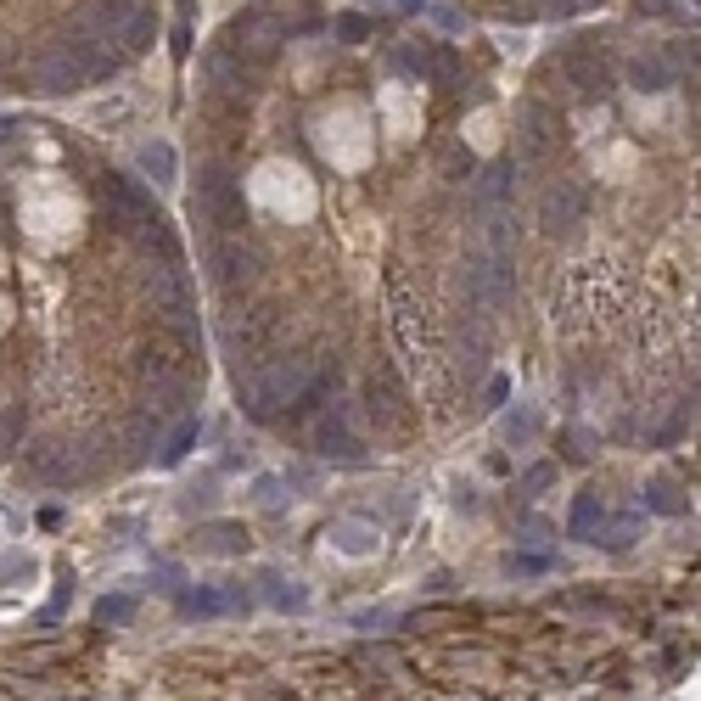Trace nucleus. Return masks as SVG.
<instances>
[{"label": "nucleus", "instance_id": "nucleus-4", "mask_svg": "<svg viewBox=\"0 0 701 701\" xmlns=\"http://www.w3.org/2000/svg\"><path fill=\"white\" fill-rule=\"evenodd\" d=\"M141 169L158 180V186H174V146L169 141H146L141 146Z\"/></svg>", "mask_w": 701, "mask_h": 701}, {"label": "nucleus", "instance_id": "nucleus-3", "mask_svg": "<svg viewBox=\"0 0 701 701\" xmlns=\"http://www.w3.org/2000/svg\"><path fill=\"white\" fill-rule=\"evenodd\" d=\"M601 522H606V500H601V494H578L567 533H573V539H589V533H601Z\"/></svg>", "mask_w": 701, "mask_h": 701}, {"label": "nucleus", "instance_id": "nucleus-8", "mask_svg": "<svg viewBox=\"0 0 701 701\" xmlns=\"http://www.w3.org/2000/svg\"><path fill=\"white\" fill-rule=\"evenodd\" d=\"M129 612H135V601H129V595H113V601H101V623H124Z\"/></svg>", "mask_w": 701, "mask_h": 701}, {"label": "nucleus", "instance_id": "nucleus-10", "mask_svg": "<svg viewBox=\"0 0 701 701\" xmlns=\"http://www.w3.org/2000/svg\"><path fill=\"white\" fill-rule=\"evenodd\" d=\"M505 438H511V444H528V438H533V415H516V421H505Z\"/></svg>", "mask_w": 701, "mask_h": 701}, {"label": "nucleus", "instance_id": "nucleus-6", "mask_svg": "<svg viewBox=\"0 0 701 701\" xmlns=\"http://www.w3.org/2000/svg\"><path fill=\"white\" fill-rule=\"evenodd\" d=\"M197 444V415H180V427H174V438L169 444H163V466H180V460H186V449Z\"/></svg>", "mask_w": 701, "mask_h": 701}, {"label": "nucleus", "instance_id": "nucleus-1", "mask_svg": "<svg viewBox=\"0 0 701 701\" xmlns=\"http://www.w3.org/2000/svg\"><path fill=\"white\" fill-rule=\"evenodd\" d=\"M315 449L326 460H343V466H365V438L354 432V410H348V404H331V410L320 415Z\"/></svg>", "mask_w": 701, "mask_h": 701}, {"label": "nucleus", "instance_id": "nucleus-9", "mask_svg": "<svg viewBox=\"0 0 701 701\" xmlns=\"http://www.w3.org/2000/svg\"><path fill=\"white\" fill-rule=\"evenodd\" d=\"M651 505H657V511H668V516L685 511V500H673V488H668V483H651Z\"/></svg>", "mask_w": 701, "mask_h": 701}, {"label": "nucleus", "instance_id": "nucleus-7", "mask_svg": "<svg viewBox=\"0 0 701 701\" xmlns=\"http://www.w3.org/2000/svg\"><path fill=\"white\" fill-rule=\"evenodd\" d=\"M634 533H640V516H617V522H612V528H606V533H595V544H612V550H623V544H629L634 539Z\"/></svg>", "mask_w": 701, "mask_h": 701}, {"label": "nucleus", "instance_id": "nucleus-12", "mask_svg": "<svg viewBox=\"0 0 701 701\" xmlns=\"http://www.w3.org/2000/svg\"><path fill=\"white\" fill-rule=\"evenodd\" d=\"M505 393H511V382H505V376H494V382H488V404H505Z\"/></svg>", "mask_w": 701, "mask_h": 701}, {"label": "nucleus", "instance_id": "nucleus-5", "mask_svg": "<svg viewBox=\"0 0 701 701\" xmlns=\"http://www.w3.org/2000/svg\"><path fill=\"white\" fill-rule=\"evenodd\" d=\"M331 539H337V550H348V556H371L376 550V528H365V522H337Z\"/></svg>", "mask_w": 701, "mask_h": 701}, {"label": "nucleus", "instance_id": "nucleus-2", "mask_svg": "<svg viewBox=\"0 0 701 701\" xmlns=\"http://www.w3.org/2000/svg\"><path fill=\"white\" fill-rule=\"evenodd\" d=\"M326 34H331V45H371L382 29H376V17H365V12H331Z\"/></svg>", "mask_w": 701, "mask_h": 701}, {"label": "nucleus", "instance_id": "nucleus-11", "mask_svg": "<svg viewBox=\"0 0 701 701\" xmlns=\"http://www.w3.org/2000/svg\"><path fill=\"white\" fill-rule=\"evenodd\" d=\"M640 12H651V17H679V0H640Z\"/></svg>", "mask_w": 701, "mask_h": 701}]
</instances>
